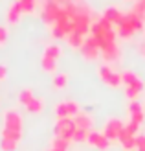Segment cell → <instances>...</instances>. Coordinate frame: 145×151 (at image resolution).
<instances>
[{"label": "cell", "instance_id": "obj_1", "mask_svg": "<svg viewBox=\"0 0 145 151\" xmlns=\"http://www.w3.org/2000/svg\"><path fill=\"white\" fill-rule=\"evenodd\" d=\"M90 29H92V37H96V41L99 42V48L114 44L116 39H118V33L114 32L112 24L106 19H103V17H99L97 20H94V24H92Z\"/></svg>", "mask_w": 145, "mask_h": 151}, {"label": "cell", "instance_id": "obj_2", "mask_svg": "<svg viewBox=\"0 0 145 151\" xmlns=\"http://www.w3.org/2000/svg\"><path fill=\"white\" fill-rule=\"evenodd\" d=\"M143 29V19L138 17L134 11H129L123 15L121 22L118 24V35L121 39H131V37L136 33V32H141Z\"/></svg>", "mask_w": 145, "mask_h": 151}, {"label": "cell", "instance_id": "obj_3", "mask_svg": "<svg viewBox=\"0 0 145 151\" xmlns=\"http://www.w3.org/2000/svg\"><path fill=\"white\" fill-rule=\"evenodd\" d=\"M97 76H99V79H101L105 85H109V87H112V88H118L119 85H123L121 74L114 72V70L110 68V65H99Z\"/></svg>", "mask_w": 145, "mask_h": 151}, {"label": "cell", "instance_id": "obj_4", "mask_svg": "<svg viewBox=\"0 0 145 151\" xmlns=\"http://www.w3.org/2000/svg\"><path fill=\"white\" fill-rule=\"evenodd\" d=\"M61 11V4H57L55 0H42L41 4V19L46 24L53 26V22L57 20V15Z\"/></svg>", "mask_w": 145, "mask_h": 151}, {"label": "cell", "instance_id": "obj_5", "mask_svg": "<svg viewBox=\"0 0 145 151\" xmlns=\"http://www.w3.org/2000/svg\"><path fill=\"white\" fill-rule=\"evenodd\" d=\"M81 55L86 59V61H96V59L101 57V48H99V42L96 41V37H86L85 42L81 46Z\"/></svg>", "mask_w": 145, "mask_h": 151}, {"label": "cell", "instance_id": "obj_6", "mask_svg": "<svg viewBox=\"0 0 145 151\" xmlns=\"http://www.w3.org/2000/svg\"><path fill=\"white\" fill-rule=\"evenodd\" d=\"M53 133H55V137H59V138L72 140L74 133H75V124H74V118H61V120H57V124H55V129H53Z\"/></svg>", "mask_w": 145, "mask_h": 151}, {"label": "cell", "instance_id": "obj_7", "mask_svg": "<svg viewBox=\"0 0 145 151\" xmlns=\"http://www.w3.org/2000/svg\"><path fill=\"white\" fill-rule=\"evenodd\" d=\"M123 127H125V124L121 122V120H118V118H110L109 122L105 124L103 134H105V137L109 138L110 142H119V134H121V131H123Z\"/></svg>", "mask_w": 145, "mask_h": 151}, {"label": "cell", "instance_id": "obj_8", "mask_svg": "<svg viewBox=\"0 0 145 151\" xmlns=\"http://www.w3.org/2000/svg\"><path fill=\"white\" fill-rule=\"evenodd\" d=\"M119 57H121V50L118 46V42L101 48V59L105 63H116V61H119Z\"/></svg>", "mask_w": 145, "mask_h": 151}, {"label": "cell", "instance_id": "obj_9", "mask_svg": "<svg viewBox=\"0 0 145 151\" xmlns=\"http://www.w3.org/2000/svg\"><path fill=\"white\" fill-rule=\"evenodd\" d=\"M22 116H20V112H17L15 109L11 111H7L6 114H4V127H7V129H20L22 131Z\"/></svg>", "mask_w": 145, "mask_h": 151}, {"label": "cell", "instance_id": "obj_10", "mask_svg": "<svg viewBox=\"0 0 145 151\" xmlns=\"http://www.w3.org/2000/svg\"><path fill=\"white\" fill-rule=\"evenodd\" d=\"M123 15H125V13H121L116 6H110V7H106V9L103 11L101 17H103V19H106L112 26H118L119 22H121V19H123Z\"/></svg>", "mask_w": 145, "mask_h": 151}, {"label": "cell", "instance_id": "obj_11", "mask_svg": "<svg viewBox=\"0 0 145 151\" xmlns=\"http://www.w3.org/2000/svg\"><path fill=\"white\" fill-rule=\"evenodd\" d=\"M20 17H22L20 4H19V0H15V2H11L9 9H7V13H6V20H7V24H17V22L20 20Z\"/></svg>", "mask_w": 145, "mask_h": 151}, {"label": "cell", "instance_id": "obj_12", "mask_svg": "<svg viewBox=\"0 0 145 151\" xmlns=\"http://www.w3.org/2000/svg\"><path fill=\"white\" fill-rule=\"evenodd\" d=\"M143 88H145L143 81L138 79L136 83H132V85H127V87H125V96H127L131 101H134V100H138V96L143 92Z\"/></svg>", "mask_w": 145, "mask_h": 151}, {"label": "cell", "instance_id": "obj_13", "mask_svg": "<svg viewBox=\"0 0 145 151\" xmlns=\"http://www.w3.org/2000/svg\"><path fill=\"white\" fill-rule=\"evenodd\" d=\"M74 124H75L77 129H88L90 131L94 120H92V116H90V114H86V112H79V114L74 116Z\"/></svg>", "mask_w": 145, "mask_h": 151}, {"label": "cell", "instance_id": "obj_14", "mask_svg": "<svg viewBox=\"0 0 145 151\" xmlns=\"http://www.w3.org/2000/svg\"><path fill=\"white\" fill-rule=\"evenodd\" d=\"M85 39H86L85 35H81V33H75V32L68 33V37H66L68 44H70L72 48H77V50H81V46H83V42H85Z\"/></svg>", "mask_w": 145, "mask_h": 151}, {"label": "cell", "instance_id": "obj_15", "mask_svg": "<svg viewBox=\"0 0 145 151\" xmlns=\"http://www.w3.org/2000/svg\"><path fill=\"white\" fill-rule=\"evenodd\" d=\"M41 66H42L44 72L53 74V72H57V59H51V57H48V55H42V59H41Z\"/></svg>", "mask_w": 145, "mask_h": 151}, {"label": "cell", "instance_id": "obj_16", "mask_svg": "<svg viewBox=\"0 0 145 151\" xmlns=\"http://www.w3.org/2000/svg\"><path fill=\"white\" fill-rule=\"evenodd\" d=\"M51 85H53V88H57V90H63V88H66V85H68V76L66 74H55L53 76V79H51Z\"/></svg>", "mask_w": 145, "mask_h": 151}, {"label": "cell", "instance_id": "obj_17", "mask_svg": "<svg viewBox=\"0 0 145 151\" xmlns=\"http://www.w3.org/2000/svg\"><path fill=\"white\" fill-rule=\"evenodd\" d=\"M0 138H9V140H15V142H20L22 140V131L20 129H7V127H4Z\"/></svg>", "mask_w": 145, "mask_h": 151}, {"label": "cell", "instance_id": "obj_18", "mask_svg": "<svg viewBox=\"0 0 145 151\" xmlns=\"http://www.w3.org/2000/svg\"><path fill=\"white\" fill-rule=\"evenodd\" d=\"M26 109H28V112H31V114H39L44 109V103H42L41 98H33V100L26 105Z\"/></svg>", "mask_w": 145, "mask_h": 151}, {"label": "cell", "instance_id": "obj_19", "mask_svg": "<svg viewBox=\"0 0 145 151\" xmlns=\"http://www.w3.org/2000/svg\"><path fill=\"white\" fill-rule=\"evenodd\" d=\"M42 55H48L51 59H59L61 55H63V50H61L59 44H48V46L44 48V54Z\"/></svg>", "mask_w": 145, "mask_h": 151}, {"label": "cell", "instance_id": "obj_20", "mask_svg": "<svg viewBox=\"0 0 145 151\" xmlns=\"http://www.w3.org/2000/svg\"><path fill=\"white\" fill-rule=\"evenodd\" d=\"M22 13H33L35 7L39 6V0H19Z\"/></svg>", "mask_w": 145, "mask_h": 151}, {"label": "cell", "instance_id": "obj_21", "mask_svg": "<svg viewBox=\"0 0 145 151\" xmlns=\"http://www.w3.org/2000/svg\"><path fill=\"white\" fill-rule=\"evenodd\" d=\"M33 98H35V94H33V90H31V88H22L20 92H19V101L24 105V107L33 100Z\"/></svg>", "mask_w": 145, "mask_h": 151}, {"label": "cell", "instance_id": "obj_22", "mask_svg": "<svg viewBox=\"0 0 145 151\" xmlns=\"http://www.w3.org/2000/svg\"><path fill=\"white\" fill-rule=\"evenodd\" d=\"M121 79H123V85L127 87V85H132V83L138 81L140 76L134 74V72H131V70H125V72H121Z\"/></svg>", "mask_w": 145, "mask_h": 151}, {"label": "cell", "instance_id": "obj_23", "mask_svg": "<svg viewBox=\"0 0 145 151\" xmlns=\"http://www.w3.org/2000/svg\"><path fill=\"white\" fill-rule=\"evenodd\" d=\"M70 144H72V140H66V138H59V137H55V138L51 140V147H55V149H64V151H68Z\"/></svg>", "mask_w": 145, "mask_h": 151}, {"label": "cell", "instance_id": "obj_24", "mask_svg": "<svg viewBox=\"0 0 145 151\" xmlns=\"http://www.w3.org/2000/svg\"><path fill=\"white\" fill-rule=\"evenodd\" d=\"M19 146V142L9 140V138H0V149L2 151H15Z\"/></svg>", "mask_w": 145, "mask_h": 151}, {"label": "cell", "instance_id": "obj_25", "mask_svg": "<svg viewBox=\"0 0 145 151\" xmlns=\"http://www.w3.org/2000/svg\"><path fill=\"white\" fill-rule=\"evenodd\" d=\"M88 129H77L75 127V133H74V137H72V142H86L88 138Z\"/></svg>", "mask_w": 145, "mask_h": 151}, {"label": "cell", "instance_id": "obj_26", "mask_svg": "<svg viewBox=\"0 0 145 151\" xmlns=\"http://www.w3.org/2000/svg\"><path fill=\"white\" fill-rule=\"evenodd\" d=\"M55 114H57V120H61V118H70V116H68V109H66V101L55 105Z\"/></svg>", "mask_w": 145, "mask_h": 151}, {"label": "cell", "instance_id": "obj_27", "mask_svg": "<svg viewBox=\"0 0 145 151\" xmlns=\"http://www.w3.org/2000/svg\"><path fill=\"white\" fill-rule=\"evenodd\" d=\"M66 109H68V116L70 118H74L75 114H79V105L75 103V101H66Z\"/></svg>", "mask_w": 145, "mask_h": 151}, {"label": "cell", "instance_id": "obj_28", "mask_svg": "<svg viewBox=\"0 0 145 151\" xmlns=\"http://www.w3.org/2000/svg\"><path fill=\"white\" fill-rule=\"evenodd\" d=\"M143 120H145V112L143 111H138V112H131V120L129 122H134V124H143Z\"/></svg>", "mask_w": 145, "mask_h": 151}, {"label": "cell", "instance_id": "obj_29", "mask_svg": "<svg viewBox=\"0 0 145 151\" xmlns=\"http://www.w3.org/2000/svg\"><path fill=\"white\" fill-rule=\"evenodd\" d=\"M138 129H140V125H138V124H134V122L125 124V131H127L129 134H132V137H136V134H138Z\"/></svg>", "mask_w": 145, "mask_h": 151}, {"label": "cell", "instance_id": "obj_30", "mask_svg": "<svg viewBox=\"0 0 145 151\" xmlns=\"http://www.w3.org/2000/svg\"><path fill=\"white\" fill-rule=\"evenodd\" d=\"M136 149H145V134H136Z\"/></svg>", "mask_w": 145, "mask_h": 151}, {"label": "cell", "instance_id": "obj_31", "mask_svg": "<svg viewBox=\"0 0 145 151\" xmlns=\"http://www.w3.org/2000/svg\"><path fill=\"white\" fill-rule=\"evenodd\" d=\"M7 35H9V32H7L6 26H0V46L7 41Z\"/></svg>", "mask_w": 145, "mask_h": 151}, {"label": "cell", "instance_id": "obj_32", "mask_svg": "<svg viewBox=\"0 0 145 151\" xmlns=\"http://www.w3.org/2000/svg\"><path fill=\"white\" fill-rule=\"evenodd\" d=\"M7 78V66L0 63V81H4Z\"/></svg>", "mask_w": 145, "mask_h": 151}, {"label": "cell", "instance_id": "obj_33", "mask_svg": "<svg viewBox=\"0 0 145 151\" xmlns=\"http://www.w3.org/2000/svg\"><path fill=\"white\" fill-rule=\"evenodd\" d=\"M140 52H141V55L145 57V42H143V44H141V46H140Z\"/></svg>", "mask_w": 145, "mask_h": 151}, {"label": "cell", "instance_id": "obj_34", "mask_svg": "<svg viewBox=\"0 0 145 151\" xmlns=\"http://www.w3.org/2000/svg\"><path fill=\"white\" fill-rule=\"evenodd\" d=\"M57 4H68V2H72V0H55Z\"/></svg>", "mask_w": 145, "mask_h": 151}, {"label": "cell", "instance_id": "obj_35", "mask_svg": "<svg viewBox=\"0 0 145 151\" xmlns=\"http://www.w3.org/2000/svg\"><path fill=\"white\" fill-rule=\"evenodd\" d=\"M50 151H64V149H55V147H50Z\"/></svg>", "mask_w": 145, "mask_h": 151}, {"label": "cell", "instance_id": "obj_36", "mask_svg": "<svg viewBox=\"0 0 145 151\" xmlns=\"http://www.w3.org/2000/svg\"><path fill=\"white\" fill-rule=\"evenodd\" d=\"M140 2H141V4H143V7H145V0H140Z\"/></svg>", "mask_w": 145, "mask_h": 151}]
</instances>
